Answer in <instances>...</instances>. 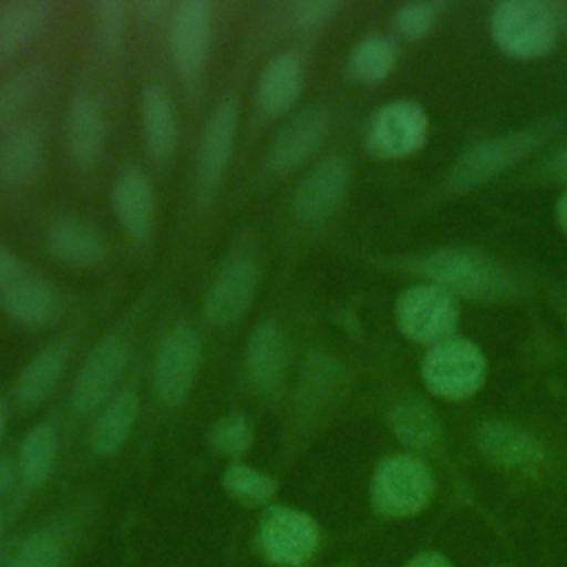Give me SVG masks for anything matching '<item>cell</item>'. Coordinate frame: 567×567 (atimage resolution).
Returning <instances> with one entry per match:
<instances>
[{
    "label": "cell",
    "instance_id": "obj_14",
    "mask_svg": "<svg viewBox=\"0 0 567 567\" xmlns=\"http://www.w3.org/2000/svg\"><path fill=\"white\" fill-rule=\"evenodd\" d=\"M328 133V117L319 109H303L275 135L266 164L272 173L284 175L301 166L321 146Z\"/></svg>",
    "mask_w": 567,
    "mask_h": 567
},
{
    "label": "cell",
    "instance_id": "obj_18",
    "mask_svg": "<svg viewBox=\"0 0 567 567\" xmlns=\"http://www.w3.org/2000/svg\"><path fill=\"white\" fill-rule=\"evenodd\" d=\"M49 250L55 259L73 266L89 268L104 259L106 239L102 230L86 219H62L49 230Z\"/></svg>",
    "mask_w": 567,
    "mask_h": 567
},
{
    "label": "cell",
    "instance_id": "obj_12",
    "mask_svg": "<svg viewBox=\"0 0 567 567\" xmlns=\"http://www.w3.org/2000/svg\"><path fill=\"white\" fill-rule=\"evenodd\" d=\"M210 2H179L171 20V53L177 73L184 80L199 78L210 44Z\"/></svg>",
    "mask_w": 567,
    "mask_h": 567
},
{
    "label": "cell",
    "instance_id": "obj_20",
    "mask_svg": "<svg viewBox=\"0 0 567 567\" xmlns=\"http://www.w3.org/2000/svg\"><path fill=\"white\" fill-rule=\"evenodd\" d=\"M113 210L133 239H144L153 226V188L137 168L124 171L111 193Z\"/></svg>",
    "mask_w": 567,
    "mask_h": 567
},
{
    "label": "cell",
    "instance_id": "obj_26",
    "mask_svg": "<svg viewBox=\"0 0 567 567\" xmlns=\"http://www.w3.org/2000/svg\"><path fill=\"white\" fill-rule=\"evenodd\" d=\"M66 361V346L64 343H51L44 350H40L22 370L16 396L22 405H35L44 396L51 394L55 388Z\"/></svg>",
    "mask_w": 567,
    "mask_h": 567
},
{
    "label": "cell",
    "instance_id": "obj_8",
    "mask_svg": "<svg viewBox=\"0 0 567 567\" xmlns=\"http://www.w3.org/2000/svg\"><path fill=\"white\" fill-rule=\"evenodd\" d=\"M427 135L425 111L410 100L383 104L368 122L365 144L379 157H405L423 146Z\"/></svg>",
    "mask_w": 567,
    "mask_h": 567
},
{
    "label": "cell",
    "instance_id": "obj_1",
    "mask_svg": "<svg viewBox=\"0 0 567 567\" xmlns=\"http://www.w3.org/2000/svg\"><path fill=\"white\" fill-rule=\"evenodd\" d=\"M423 272L447 292L494 299L503 297L512 281L507 272L481 250L474 248H443L423 261Z\"/></svg>",
    "mask_w": 567,
    "mask_h": 567
},
{
    "label": "cell",
    "instance_id": "obj_17",
    "mask_svg": "<svg viewBox=\"0 0 567 567\" xmlns=\"http://www.w3.org/2000/svg\"><path fill=\"white\" fill-rule=\"evenodd\" d=\"M0 303L4 312L22 326H49L60 319L64 306L60 292L38 277H22L2 290Z\"/></svg>",
    "mask_w": 567,
    "mask_h": 567
},
{
    "label": "cell",
    "instance_id": "obj_6",
    "mask_svg": "<svg viewBox=\"0 0 567 567\" xmlns=\"http://www.w3.org/2000/svg\"><path fill=\"white\" fill-rule=\"evenodd\" d=\"M259 543L272 563L299 567L315 556L319 547V529L308 514L277 505L261 518Z\"/></svg>",
    "mask_w": 567,
    "mask_h": 567
},
{
    "label": "cell",
    "instance_id": "obj_37",
    "mask_svg": "<svg viewBox=\"0 0 567 567\" xmlns=\"http://www.w3.org/2000/svg\"><path fill=\"white\" fill-rule=\"evenodd\" d=\"M339 9L337 2L330 0H303L295 4L292 9V22L299 29H315L332 18V13Z\"/></svg>",
    "mask_w": 567,
    "mask_h": 567
},
{
    "label": "cell",
    "instance_id": "obj_22",
    "mask_svg": "<svg viewBox=\"0 0 567 567\" xmlns=\"http://www.w3.org/2000/svg\"><path fill=\"white\" fill-rule=\"evenodd\" d=\"M137 394L131 390H122L111 396L89 439L91 450L97 456H111L128 441L137 419Z\"/></svg>",
    "mask_w": 567,
    "mask_h": 567
},
{
    "label": "cell",
    "instance_id": "obj_25",
    "mask_svg": "<svg viewBox=\"0 0 567 567\" xmlns=\"http://www.w3.org/2000/svg\"><path fill=\"white\" fill-rule=\"evenodd\" d=\"M142 131L146 151L164 159L175 148V115L171 97L159 86H146L142 95Z\"/></svg>",
    "mask_w": 567,
    "mask_h": 567
},
{
    "label": "cell",
    "instance_id": "obj_30",
    "mask_svg": "<svg viewBox=\"0 0 567 567\" xmlns=\"http://www.w3.org/2000/svg\"><path fill=\"white\" fill-rule=\"evenodd\" d=\"M58 452V434L51 425H35L20 447V472L27 485L38 487L47 481Z\"/></svg>",
    "mask_w": 567,
    "mask_h": 567
},
{
    "label": "cell",
    "instance_id": "obj_2",
    "mask_svg": "<svg viewBox=\"0 0 567 567\" xmlns=\"http://www.w3.org/2000/svg\"><path fill=\"white\" fill-rule=\"evenodd\" d=\"M492 35L514 58H538L556 42V16L538 0H505L492 13Z\"/></svg>",
    "mask_w": 567,
    "mask_h": 567
},
{
    "label": "cell",
    "instance_id": "obj_31",
    "mask_svg": "<svg viewBox=\"0 0 567 567\" xmlns=\"http://www.w3.org/2000/svg\"><path fill=\"white\" fill-rule=\"evenodd\" d=\"M221 483H224V489L235 501L246 503V505H261V503L270 501L277 492V483L272 476H268L259 470H252L244 463H230L224 470Z\"/></svg>",
    "mask_w": 567,
    "mask_h": 567
},
{
    "label": "cell",
    "instance_id": "obj_34",
    "mask_svg": "<svg viewBox=\"0 0 567 567\" xmlns=\"http://www.w3.org/2000/svg\"><path fill=\"white\" fill-rule=\"evenodd\" d=\"M62 549L60 543L51 534H33L29 536L11 558L9 567H60Z\"/></svg>",
    "mask_w": 567,
    "mask_h": 567
},
{
    "label": "cell",
    "instance_id": "obj_19",
    "mask_svg": "<svg viewBox=\"0 0 567 567\" xmlns=\"http://www.w3.org/2000/svg\"><path fill=\"white\" fill-rule=\"evenodd\" d=\"M106 122L100 104L89 95H78L66 113V146L75 164L93 166L104 148Z\"/></svg>",
    "mask_w": 567,
    "mask_h": 567
},
{
    "label": "cell",
    "instance_id": "obj_9",
    "mask_svg": "<svg viewBox=\"0 0 567 567\" xmlns=\"http://www.w3.org/2000/svg\"><path fill=\"white\" fill-rule=\"evenodd\" d=\"M199 354L202 343L190 326L179 323L166 334L155 363V394L162 403L177 405L188 394Z\"/></svg>",
    "mask_w": 567,
    "mask_h": 567
},
{
    "label": "cell",
    "instance_id": "obj_39",
    "mask_svg": "<svg viewBox=\"0 0 567 567\" xmlns=\"http://www.w3.org/2000/svg\"><path fill=\"white\" fill-rule=\"evenodd\" d=\"M549 173H551L556 179H565V182H567V144L551 157V162H549Z\"/></svg>",
    "mask_w": 567,
    "mask_h": 567
},
{
    "label": "cell",
    "instance_id": "obj_16",
    "mask_svg": "<svg viewBox=\"0 0 567 567\" xmlns=\"http://www.w3.org/2000/svg\"><path fill=\"white\" fill-rule=\"evenodd\" d=\"M44 155L42 128L35 120L13 124L0 144V184L7 188L24 186L40 171Z\"/></svg>",
    "mask_w": 567,
    "mask_h": 567
},
{
    "label": "cell",
    "instance_id": "obj_21",
    "mask_svg": "<svg viewBox=\"0 0 567 567\" xmlns=\"http://www.w3.org/2000/svg\"><path fill=\"white\" fill-rule=\"evenodd\" d=\"M246 365L252 383L259 390L272 392L279 388L286 365V343L277 323L264 321L250 332L246 346Z\"/></svg>",
    "mask_w": 567,
    "mask_h": 567
},
{
    "label": "cell",
    "instance_id": "obj_29",
    "mask_svg": "<svg viewBox=\"0 0 567 567\" xmlns=\"http://www.w3.org/2000/svg\"><path fill=\"white\" fill-rule=\"evenodd\" d=\"M390 423L394 434L405 445L416 450L432 447L441 436V427L434 412L419 401L399 403L390 414Z\"/></svg>",
    "mask_w": 567,
    "mask_h": 567
},
{
    "label": "cell",
    "instance_id": "obj_38",
    "mask_svg": "<svg viewBox=\"0 0 567 567\" xmlns=\"http://www.w3.org/2000/svg\"><path fill=\"white\" fill-rule=\"evenodd\" d=\"M27 268L24 264L0 244V290H7L9 286H13L16 281H20L22 277H27Z\"/></svg>",
    "mask_w": 567,
    "mask_h": 567
},
{
    "label": "cell",
    "instance_id": "obj_3",
    "mask_svg": "<svg viewBox=\"0 0 567 567\" xmlns=\"http://www.w3.org/2000/svg\"><path fill=\"white\" fill-rule=\"evenodd\" d=\"M425 385L443 399H465L474 394L485 381V357L467 339L450 337L432 346L423 365Z\"/></svg>",
    "mask_w": 567,
    "mask_h": 567
},
{
    "label": "cell",
    "instance_id": "obj_5",
    "mask_svg": "<svg viewBox=\"0 0 567 567\" xmlns=\"http://www.w3.org/2000/svg\"><path fill=\"white\" fill-rule=\"evenodd\" d=\"M456 319V301L441 286H412L396 301L399 330L416 343H439L450 339Z\"/></svg>",
    "mask_w": 567,
    "mask_h": 567
},
{
    "label": "cell",
    "instance_id": "obj_13",
    "mask_svg": "<svg viewBox=\"0 0 567 567\" xmlns=\"http://www.w3.org/2000/svg\"><path fill=\"white\" fill-rule=\"evenodd\" d=\"M350 184V166L343 157L330 155L321 159L310 175L299 184L292 213L303 224H317L326 219L346 197Z\"/></svg>",
    "mask_w": 567,
    "mask_h": 567
},
{
    "label": "cell",
    "instance_id": "obj_42",
    "mask_svg": "<svg viewBox=\"0 0 567 567\" xmlns=\"http://www.w3.org/2000/svg\"><path fill=\"white\" fill-rule=\"evenodd\" d=\"M13 474H16V467L9 458H0V494L9 489L11 481H13Z\"/></svg>",
    "mask_w": 567,
    "mask_h": 567
},
{
    "label": "cell",
    "instance_id": "obj_36",
    "mask_svg": "<svg viewBox=\"0 0 567 567\" xmlns=\"http://www.w3.org/2000/svg\"><path fill=\"white\" fill-rule=\"evenodd\" d=\"M439 9L432 2H410L403 4L396 16H394V29L399 35L408 40H419L425 38L432 27L436 24Z\"/></svg>",
    "mask_w": 567,
    "mask_h": 567
},
{
    "label": "cell",
    "instance_id": "obj_40",
    "mask_svg": "<svg viewBox=\"0 0 567 567\" xmlns=\"http://www.w3.org/2000/svg\"><path fill=\"white\" fill-rule=\"evenodd\" d=\"M405 567H452V565L441 554H421L412 558Z\"/></svg>",
    "mask_w": 567,
    "mask_h": 567
},
{
    "label": "cell",
    "instance_id": "obj_32",
    "mask_svg": "<svg viewBox=\"0 0 567 567\" xmlns=\"http://www.w3.org/2000/svg\"><path fill=\"white\" fill-rule=\"evenodd\" d=\"M44 84V69L29 66L11 75L0 86V128L11 124L40 93Z\"/></svg>",
    "mask_w": 567,
    "mask_h": 567
},
{
    "label": "cell",
    "instance_id": "obj_27",
    "mask_svg": "<svg viewBox=\"0 0 567 567\" xmlns=\"http://www.w3.org/2000/svg\"><path fill=\"white\" fill-rule=\"evenodd\" d=\"M49 4L22 0L0 9V62L22 49L47 22Z\"/></svg>",
    "mask_w": 567,
    "mask_h": 567
},
{
    "label": "cell",
    "instance_id": "obj_33",
    "mask_svg": "<svg viewBox=\"0 0 567 567\" xmlns=\"http://www.w3.org/2000/svg\"><path fill=\"white\" fill-rule=\"evenodd\" d=\"M208 441L224 456H241L252 443V427L244 414H228L213 425Z\"/></svg>",
    "mask_w": 567,
    "mask_h": 567
},
{
    "label": "cell",
    "instance_id": "obj_35",
    "mask_svg": "<svg viewBox=\"0 0 567 567\" xmlns=\"http://www.w3.org/2000/svg\"><path fill=\"white\" fill-rule=\"evenodd\" d=\"M93 22L100 42L113 51L120 47L126 27V7L120 0H102L93 7Z\"/></svg>",
    "mask_w": 567,
    "mask_h": 567
},
{
    "label": "cell",
    "instance_id": "obj_10",
    "mask_svg": "<svg viewBox=\"0 0 567 567\" xmlns=\"http://www.w3.org/2000/svg\"><path fill=\"white\" fill-rule=\"evenodd\" d=\"M128 361V343L120 334L104 337L84 361L75 388L73 403L78 412H93L111 401L115 383Z\"/></svg>",
    "mask_w": 567,
    "mask_h": 567
},
{
    "label": "cell",
    "instance_id": "obj_15",
    "mask_svg": "<svg viewBox=\"0 0 567 567\" xmlns=\"http://www.w3.org/2000/svg\"><path fill=\"white\" fill-rule=\"evenodd\" d=\"M235 131H237V104L233 100H226L210 115L202 135L199 153H197V182L204 195H213L221 184V177L226 173V166L233 153Z\"/></svg>",
    "mask_w": 567,
    "mask_h": 567
},
{
    "label": "cell",
    "instance_id": "obj_28",
    "mask_svg": "<svg viewBox=\"0 0 567 567\" xmlns=\"http://www.w3.org/2000/svg\"><path fill=\"white\" fill-rule=\"evenodd\" d=\"M396 55L399 51L394 40L385 35H370L352 49L348 69L359 82L374 84L390 75V71L396 64Z\"/></svg>",
    "mask_w": 567,
    "mask_h": 567
},
{
    "label": "cell",
    "instance_id": "obj_7",
    "mask_svg": "<svg viewBox=\"0 0 567 567\" xmlns=\"http://www.w3.org/2000/svg\"><path fill=\"white\" fill-rule=\"evenodd\" d=\"M543 142V131H516L494 140H485L470 148L454 166L450 175V184L456 190L474 188L476 184L487 182L496 173L505 171L507 166L523 159Z\"/></svg>",
    "mask_w": 567,
    "mask_h": 567
},
{
    "label": "cell",
    "instance_id": "obj_45",
    "mask_svg": "<svg viewBox=\"0 0 567 567\" xmlns=\"http://www.w3.org/2000/svg\"><path fill=\"white\" fill-rule=\"evenodd\" d=\"M0 529H2V516H0Z\"/></svg>",
    "mask_w": 567,
    "mask_h": 567
},
{
    "label": "cell",
    "instance_id": "obj_24",
    "mask_svg": "<svg viewBox=\"0 0 567 567\" xmlns=\"http://www.w3.org/2000/svg\"><path fill=\"white\" fill-rule=\"evenodd\" d=\"M478 447L487 458L505 467H523L540 461L538 443L525 432L505 423H485L478 430Z\"/></svg>",
    "mask_w": 567,
    "mask_h": 567
},
{
    "label": "cell",
    "instance_id": "obj_4",
    "mask_svg": "<svg viewBox=\"0 0 567 567\" xmlns=\"http://www.w3.org/2000/svg\"><path fill=\"white\" fill-rule=\"evenodd\" d=\"M434 492L430 467L408 454L388 456L372 476V503L385 516H410L427 505Z\"/></svg>",
    "mask_w": 567,
    "mask_h": 567
},
{
    "label": "cell",
    "instance_id": "obj_41",
    "mask_svg": "<svg viewBox=\"0 0 567 567\" xmlns=\"http://www.w3.org/2000/svg\"><path fill=\"white\" fill-rule=\"evenodd\" d=\"M137 9H140V13H142L144 18L155 20V18H159V16L168 9V4H166V2H159V0H151V2H140Z\"/></svg>",
    "mask_w": 567,
    "mask_h": 567
},
{
    "label": "cell",
    "instance_id": "obj_11",
    "mask_svg": "<svg viewBox=\"0 0 567 567\" xmlns=\"http://www.w3.org/2000/svg\"><path fill=\"white\" fill-rule=\"evenodd\" d=\"M257 290V266L250 257L228 259L215 275L206 297L204 315L213 326H230L246 315Z\"/></svg>",
    "mask_w": 567,
    "mask_h": 567
},
{
    "label": "cell",
    "instance_id": "obj_43",
    "mask_svg": "<svg viewBox=\"0 0 567 567\" xmlns=\"http://www.w3.org/2000/svg\"><path fill=\"white\" fill-rule=\"evenodd\" d=\"M558 219H560L563 228L567 230V190L563 193V197H560V202H558Z\"/></svg>",
    "mask_w": 567,
    "mask_h": 567
},
{
    "label": "cell",
    "instance_id": "obj_44",
    "mask_svg": "<svg viewBox=\"0 0 567 567\" xmlns=\"http://www.w3.org/2000/svg\"><path fill=\"white\" fill-rule=\"evenodd\" d=\"M2 430H4V412L0 408V436H2Z\"/></svg>",
    "mask_w": 567,
    "mask_h": 567
},
{
    "label": "cell",
    "instance_id": "obj_23",
    "mask_svg": "<svg viewBox=\"0 0 567 567\" xmlns=\"http://www.w3.org/2000/svg\"><path fill=\"white\" fill-rule=\"evenodd\" d=\"M303 86L301 64L295 55L281 53L264 69L259 86H257V102L264 113L279 115L288 106L295 104Z\"/></svg>",
    "mask_w": 567,
    "mask_h": 567
}]
</instances>
